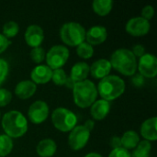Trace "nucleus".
<instances>
[{
	"label": "nucleus",
	"instance_id": "25",
	"mask_svg": "<svg viewBox=\"0 0 157 157\" xmlns=\"http://www.w3.org/2000/svg\"><path fill=\"white\" fill-rule=\"evenodd\" d=\"M18 30H19V27L17 23L15 21H8L5 23L3 26V35L7 39L15 37L17 34Z\"/></svg>",
	"mask_w": 157,
	"mask_h": 157
},
{
	"label": "nucleus",
	"instance_id": "6",
	"mask_svg": "<svg viewBox=\"0 0 157 157\" xmlns=\"http://www.w3.org/2000/svg\"><path fill=\"white\" fill-rule=\"evenodd\" d=\"M52 121L56 129L66 132L72 131L77 122L76 116L65 108H57L52 114Z\"/></svg>",
	"mask_w": 157,
	"mask_h": 157
},
{
	"label": "nucleus",
	"instance_id": "13",
	"mask_svg": "<svg viewBox=\"0 0 157 157\" xmlns=\"http://www.w3.org/2000/svg\"><path fill=\"white\" fill-rule=\"evenodd\" d=\"M108 37V32L105 27L103 26H94L86 32V39L87 43L91 46L99 45L103 43Z\"/></svg>",
	"mask_w": 157,
	"mask_h": 157
},
{
	"label": "nucleus",
	"instance_id": "15",
	"mask_svg": "<svg viewBox=\"0 0 157 157\" xmlns=\"http://www.w3.org/2000/svg\"><path fill=\"white\" fill-rule=\"evenodd\" d=\"M52 70L44 64L36 66L31 72V79L35 84H46L52 79Z\"/></svg>",
	"mask_w": 157,
	"mask_h": 157
},
{
	"label": "nucleus",
	"instance_id": "9",
	"mask_svg": "<svg viewBox=\"0 0 157 157\" xmlns=\"http://www.w3.org/2000/svg\"><path fill=\"white\" fill-rule=\"evenodd\" d=\"M28 115L31 122L40 124L47 119L49 115V107L46 102L42 100H37L30 105Z\"/></svg>",
	"mask_w": 157,
	"mask_h": 157
},
{
	"label": "nucleus",
	"instance_id": "32",
	"mask_svg": "<svg viewBox=\"0 0 157 157\" xmlns=\"http://www.w3.org/2000/svg\"><path fill=\"white\" fill-rule=\"evenodd\" d=\"M8 73V64L7 63L3 60L0 59V80L2 82H4V80L6 79V75Z\"/></svg>",
	"mask_w": 157,
	"mask_h": 157
},
{
	"label": "nucleus",
	"instance_id": "3",
	"mask_svg": "<svg viewBox=\"0 0 157 157\" xmlns=\"http://www.w3.org/2000/svg\"><path fill=\"white\" fill-rule=\"evenodd\" d=\"M97 89L102 99L110 101L118 98L124 93L125 83L120 76L108 75L101 79Z\"/></svg>",
	"mask_w": 157,
	"mask_h": 157
},
{
	"label": "nucleus",
	"instance_id": "18",
	"mask_svg": "<svg viewBox=\"0 0 157 157\" xmlns=\"http://www.w3.org/2000/svg\"><path fill=\"white\" fill-rule=\"evenodd\" d=\"M157 119L153 117L146 120L141 126V134L148 142L157 140Z\"/></svg>",
	"mask_w": 157,
	"mask_h": 157
},
{
	"label": "nucleus",
	"instance_id": "21",
	"mask_svg": "<svg viewBox=\"0 0 157 157\" xmlns=\"http://www.w3.org/2000/svg\"><path fill=\"white\" fill-rule=\"evenodd\" d=\"M121 146L126 150H128V149L135 148L140 142V138L137 132H135L134 131H128L121 138Z\"/></svg>",
	"mask_w": 157,
	"mask_h": 157
},
{
	"label": "nucleus",
	"instance_id": "26",
	"mask_svg": "<svg viewBox=\"0 0 157 157\" xmlns=\"http://www.w3.org/2000/svg\"><path fill=\"white\" fill-rule=\"evenodd\" d=\"M76 52H77V54L81 57V58H84V59H88L90 57L93 56V53H94V49H93V46H91L90 44H88L87 42H82L81 44H79L77 46V49H76Z\"/></svg>",
	"mask_w": 157,
	"mask_h": 157
},
{
	"label": "nucleus",
	"instance_id": "23",
	"mask_svg": "<svg viewBox=\"0 0 157 157\" xmlns=\"http://www.w3.org/2000/svg\"><path fill=\"white\" fill-rule=\"evenodd\" d=\"M152 149V145L150 142L144 140L139 142V144L136 146V149L133 151L132 155H131L132 157H149L150 152Z\"/></svg>",
	"mask_w": 157,
	"mask_h": 157
},
{
	"label": "nucleus",
	"instance_id": "17",
	"mask_svg": "<svg viewBox=\"0 0 157 157\" xmlns=\"http://www.w3.org/2000/svg\"><path fill=\"white\" fill-rule=\"evenodd\" d=\"M37 86L36 84L30 80H23L20 81L15 88V94L22 99L29 98L36 92Z\"/></svg>",
	"mask_w": 157,
	"mask_h": 157
},
{
	"label": "nucleus",
	"instance_id": "4",
	"mask_svg": "<svg viewBox=\"0 0 157 157\" xmlns=\"http://www.w3.org/2000/svg\"><path fill=\"white\" fill-rule=\"evenodd\" d=\"M73 95L75 105L80 108H87L96 101L98 89L93 82L86 79L75 83L73 88Z\"/></svg>",
	"mask_w": 157,
	"mask_h": 157
},
{
	"label": "nucleus",
	"instance_id": "33",
	"mask_svg": "<svg viewBox=\"0 0 157 157\" xmlns=\"http://www.w3.org/2000/svg\"><path fill=\"white\" fill-rule=\"evenodd\" d=\"M9 44H10L9 40L6 37H5L3 34L0 33V53L5 52L7 49V47L9 46Z\"/></svg>",
	"mask_w": 157,
	"mask_h": 157
},
{
	"label": "nucleus",
	"instance_id": "16",
	"mask_svg": "<svg viewBox=\"0 0 157 157\" xmlns=\"http://www.w3.org/2000/svg\"><path fill=\"white\" fill-rule=\"evenodd\" d=\"M110 110V104L109 101L104 100V99H99L95 101L91 105V116L97 120V121H101L106 118V116L109 114Z\"/></svg>",
	"mask_w": 157,
	"mask_h": 157
},
{
	"label": "nucleus",
	"instance_id": "39",
	"mask_svg": "<svg viewBox=\"0 0 157 157\" xmlns=\"http://www.w3.org/2000/svg\"><path fill=\"white\" fill-rule=\"evenodd\" d=\"M85 157H102V155L98 154V153H89Z\"/></svg>",
	"mask_w": 157,
	"mask_h": 157
},
{
	"label": "nucleus",
	"instance_id": "40",
	"mask_svg": "<svg viewBox=\"0 0 157 157\" xmlns=\"http://www.w3.org/2000/svg\"><path fill=\"white\" fill-rule=\"evenodd\" d=\"M2 83H3V82H2V81L0 80V86H1V84H2Z\"/></svg>",
	"mask_w": 157,
	"mask_h": 157
},
{
	"label": "nucleus",
	"instance_id": "41",
	"mask_svg": "<svg viewBox=\"0 0 157 157\" xmlns=\"http://www.w3.org/2000/svg\"><path fill=\"white\" fill-rule=\"evenodd\" d=\"M0 115H1V114H0Z\"/></svg>",
	"mask_w": 157,
	"mask_h": 157
},
{
	"label": "nucleus",
	"instance_id": "8",
	"mask_svg": "<svg viewBox=\"0 0 157 157\" xmlns=\"http://www.w3.org/2000/svg\"><path fill=\"white\" fill-rule=\"evenodd\" d=\"M90 137V132L84 126H75L72 131L68 138V144L70 147L75 150H80L86 146Z\"/></svg>",
	"mask_w": 157,
	"mask_h": 157
},
{
	"label": "nucleus",
	"instance_id": "37",
	"mask_svg": "<svg viewBox=\"0 0 157 157\" xmlns=\"http://www.w3.org/2000/svg\"><path fill=\"white\" fill-rule=\"evenodd\" d=\"M75 82L71 78V77H67V79H66V81H65V84H64V86L67 87V88H74V86H75Z\"/></svg>",
	"mask_w": 157,
	"mask_h": 157
},
{
	"label": "nucleus",
	"instance_id": "30",
	"mask_svg": "<svg viewBox=\"0 0 157 157\" xmlns=\"http://www.w3.org/2000/svg\"><path fill=\"white\" fill-rule=\"evenodd\" d=\"M109 157H132L131 156V154L129 153L128 150H126L125 148L123 147H120V148H116V149H113Z\"/></svg>",
	"mask_w": 157,
	"mask_h": 157
},
{
	"label": "nucleus",
	"instance_id": "2",
	"mask_svg": "<svg viewBox=\"0 0 157 157\" xmlns=\"http://www.w3.org/2000/svg\"><path fill=\"white\" fill-rule=\"evenodd\" d=\"M2 127L6 135L10 138H18L27 132L28 121L21 112L11 110L3 116Z\"/></svg>",
	"mask_w": 157,
	"mask_h": 157
},
{
	"label": "nucleus",
	"instance_id": "38",
	"mask_svg": "<svg viewBox=\"0 0 157 157\" xmlns=\"http://www.w3.org/2000/svg\"><path fill=\"white\" fill-rule=\"evenodd\" d=\"M94 125H95V123H94V121H91V120H88V121H86V123H85V127L89 131V132H91L92 130H93V128H94Z\"/></svg>",
	"mask_w": 157,
	"mask_h": 157
},
{
	"label": "nucleus",
	"instance_id": "35",
	"mask_svg": "<svg viewBox=\"0 0 157 157\" xmlns=\"http://www.w3.org/2000/svg\"><path fill=\"white\" fill-rule=\"evenodd\" d=\"M132 84L135 86H142L144 83V76L142 75H134L133 78H132Z\"/></svg>",
	"mask_w": 157,
	"mask_h": 157
},
{
	"label": "nucleus",
	"instance_id": "20",
	"mask_svg": "<svg viewBox=\"0 0 157 157\" xmlns=\"http://www.w3.org/2000/svg\"><path fill=\"white\" fill-rule=\"evenodd\" d=\"M89 65L86 63L79 62L76 63L71 70V78L75 82H81L86 80L89 74Z\"/></svg>",
	"mask_w": 157,
	"mask_h": 157
},
{
	"label": "nucleus",
	"instance_id": "11",
	"mask_svg": "<svg viewBox=\"0 0 157 157\" xmlns=\"http://www.w3.org/2000/svg\"><path fill=\"white\" fill-rule=\"evenodd\" d=\"M126 31L132 36H144L150 30V23L142 17L131 18L126 24Z\"/></svg>",
	"mask_w": 157,
	"mask_h": 157
},
{
	"label": "nucleus",
	"instance_id": "31",
	"mask_svg": "<svg viewBox=\"0 0 157 157\" xmlns=\"http://www.w3.org/2000/svg\"><path fill=\"white\" fill-rule=\"evenodd\" d=\"M154 14H155V9L151 5L145 6L142 10V17H144V19H146L148 21H149V19H151L154 17Z\"/></svg>",
	"mask_w": 157,
	"mask_h": 157
},
{
	"label": "nucleus",
	"instance_id": "29",
	"mask_svg": "<svg viewBox=\"0 0 157 157\" xmlns=\"http://www.w3.org/2000/svg\"><path fill=\"white\" fill-rule=\"evenodd\" d=\"M12 98V94L10 91L5 88H0V107L6 106Z\"/></svg>",
	"mask_w": 157,
	"mask_h": 157
},
{
	"label": "nucleus",
	"instance_id": "1",
	"mask_svg": "<svg viewBox=\"0 0 157 157\" xmlns=\"http://www.w3.org/2000/svg\"><path fill=\"white\" fill-rule=\"evenodd\" d=\"M109 63L111 67L124 75H134L136 74L137 61L131 50L124 48L116 50L111 54Z\"/></svg>",
	"mask_w": 157,
	"mask_h": 157
},
{
	"label": "nucleus",
	"instance_id": "10",
	"mask_svg": "<svg viewBox=\"0 0 157 157\" xmlns=\"http://www.w3.org/2000/svg\"><path fill=\"white\" fill-rule=\"evenodd\" d=\"M140 75L145 77H155L157 75V59L156 57L150 53H145L140 58L139 61Z\"/></svg>",
	"mask_w": 157,
	"mask_h": 157
},
{
	"label": "nucleus",
	"instance_id": "22",
	"mask_svg": "<svg viewBox=\"0 0 157 157\" xmlns=\"http://www.w3.org/2000/svg\"><path fill=\"white\" fill-rule=\"evenodd\" d=\"M112 8L111 0H95L93 2V9L99 16H107Z\"/></svg>",
	"mask_w": 157,
	"mask_h": 157
},
{
	"label": "nucleus",
	"instance_id": "12",
	"mask_svg": "<svg viewBox=\"0 0 157 157\" xmlns=\"http://www.w3.org/2000/svg\"><path fill=\"white\" fill-rule=\"evenodd\" d=\"M44 39L42 29L38 25H30L25 32V40L32 48L40 47Z\"/></svg>",
	"mask_w": 157,
	"mask_h": 157
},
{
	"label": "nucleus",
	"instance_id": "27",
	"mask_svg": "<svg viewBox=\"0 0 157 157\" xmlns=\"http://www.w3.org/2000/svg\"><path fill=\"white\" fill-rule=\"evenodd\" d=\"M67 77L68 76L66 75L65 72L62 68L55 69V70L52 71V80L57 86H63L65 84V81H66Z\"/></svg>",
	"mask_w": 157,
	"mask_h": 157
},
{
	"label": "nucleus",
	"instance_id": "19",
	"mask_svg": "<svg viewBox=\"0 0 157 157\" xmlns=\"http://www.w3.org/2000/svg\"><path fill=\"white\" fill-rule=\"evenodd\" d=\"M57 145L52 139H43L37 145V154L40 157H52L56 152Z\"/></svg>",
	"mask_w": 157,
	"mask_h": 157
},
{
	"label": "nucleus",
	"instance_id": "7",
	"mask_svg": "<svg viewBox=\"0 0 157 157\" xmlns=\"http://www.w3.org/2000/svg\"><path fill=\"white\" fill-rule=\"evenodd\" d=\"M46 62L48 66L52 70L62 68L65 64L69 57V51L65 46L55 45L52 47L46 54Z\"/></svg>",
	"mask_w": 157,
	"mask_h": 157
},
{
	"label": "nucleus",
	"instance_id": "14",
	"mask_svg": "<svg viewBox=\"0 0 157 157\" xmlns=\"http://www.w3.org/2000/svg\"><path fill=\"white\" fill-rule=\"evenodd\" d=\"M111 64L109 60L106 59H99L94 62L89 67V72L94 78L97 79H103L104 77L108 76L111 71Z\"/></svg>",
	"mask_w": 157,
	"mask_h": 157
},
{
	"label": "nucleus",
	"instance_id": "36",
	"mask_svg": "<svg viewBox=\"0 0 157 157\" xmlns=\"http://www.w3.org/2000/svg\"><path fill=\"white\" fill-rule=\"evenodd\" d=\"M110 145L113 149H116V148H120V147H122L121 146V138L120 137H117V136H114L110 139Z\"/></svg>",
	"mask_w": 157,
	"mask_h": 157
},
{
	"label": "nucleus",
	"instance_id": "24",
	"mask_svg": "<svg viewBox=\"0 0 157 157\" xmlns=\"http://www.w3.org/2000/svg\"><path fill=\"white\" fill-rule=\"evenodd\" d=\"M12 149H13L12 139L6 134L0 135V157H5L9 155Z\"/></svg>",
	"mask_w": 157,
	"mask_h": 157
},
{
	"label": "nucleus",
	"instance_id": "5",
	"mask_svg": "<svg viewBox=\"0 0 157 157\" xmlns=\"http://www.w3.org/2000/svg\"><path fill=\"white\" fill-rule=\"evenodd\" d=\"M62 40L69 46H78L86 39L85 28L77 22H68L60 29Z\"/></svg>",
	"mask_w": 157,
	"mask_h": 157
},
{
	"label": "nucleus",
	"instance_id": "28",
	"mask_svg": "<svg viewBox=\"0 0 157 157\" xmlns=\"http://www.w3.org/2000/svg\"><path fill=\"white\" fill-rule=\"evenodd\" d=\"M45 56H46L45 51L40 46V47L33 48L31 50V52H30V57H31L32 61L34 63H37L42 62L45 59Z\"/></svg>",
	"mask_w": 157,
	"mask_h": 157
},
{
	"label": "nucleus",
	"instance_id": "34",
	"mask_svg": "<svg viewBox=\"0 0 157 157\" xmlns=\"http://www.w3.org/2000/svg\"><path fill=\"white\" fill-rule=\"evenodd\" d=\"M132 53L134 54V56L136 57H142L143 55H144L145 54V49H144V47L143 46V45H141V44H137V45H135L134 47H133V49H132Z\"/></svg>",
	"mask_w": 157,
	"mask_h": 157
}]
</instances>
